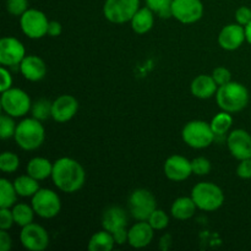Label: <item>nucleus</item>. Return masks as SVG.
<instances>
[{
  "instance_id": "obj_1",
  "label": "nucleus",
  "mask_w": 251,
  "mask_h": 251,
  "mask_svg": "<svg viewBox=\"0 0 251 251\" xmlns=\"http://www.w3.org/2000/svg\"><path fill=\"white\" fill-rule=\"evenodd\" d=\"M51 179L54 185L63 193H76L85 184V169L76 159L63 157L53 163Z\"/></svg>"
},
{
  "instance_id": "obj_2",
  "label": "nucleus",
  "mask_w": 251,
  "mask_h": 251,
  "mask_svg": "<svg viewBox=\"0 0 251 251\" xmlns=\"http://www.w3.org/2000/svg\"><path fill=\"white\" fill-rule=\"evenodd\" d=\"M218 107L228 113H237L244 109L249 103V92L239 82H230L220 86L216 92Z\"/></svg>"
},
{
  "instance_id": "obj_3",
  "label": "nucleus",
  "mask_w": 251,
  "mask_h": 251,
  "mask_svg": "<svg viewBox=\"0 0 251 251\" xmlns=\"http://www.w3.org/2000/svg\"><path fill=\"white\" fill-rule=\"evenodd\" d=\"M14 137L20 149L25 151H33L41 147L44 142L46 130L38 119L27 118L17 125Z\"/></svg>"
},
{
  "instance_id": "obj_4",
  "label": "nucleus",
  "mask_w": 251,
  "mask_h": 251,
  "mask_svg": "<svg viewBox=\"0 0 251 251\" xmlns=\"http://www.w3.org/2000/svg\"><path fill=\"white\" fill-rule=\"evenodd\" d=\"M191 198L195 201L198 208L206 212H213L218 210L225 202V194L222 189L208 181L196 184L191 191Z\"/></svg>"
},
{
  "instance_id": "obj_5",
  "label": "nucleus",
  "mask_w": 251,
  "mask_h": 251,
  "mask_svg": "<svg viewBox=\"0 0 251 251\" xmlns=\"http://www.w3.org/2000/svg\"><path fill=\"white\" fill-rule=\"evenodd\" d=\"M215 136L216 135L211 127V124H207L202 120L189 122L181 131L183 141L188 146L196 150L206 149L210 146L215 140Z\"/></svg>"
},
{
  "instance_id": "obj_6",
  "label": "nucleus",
  "mask_w": 251,
  "mask_h": 251,
  "mask_svg": "<svg viewBox=\"0 0 251 251\" xmlns=\"http://www.w3.org/2000/svg\"><path fill=\"white\" fill-rule=\"evenodd\" d=\"M140 9V0H105L103 14L109 22L125 24L131 21Z\"/></svg>"
},
{
  "instance_id": "obj_7",
  "label": "nucleus",
  "mask_w": 251,
  "mask_h": 251,
  "mask_svg": "<svg viewBox=\"0 0 251 251\" xmlns=\"http://www.w3.org/2000/svg\"><path fill=\"white\" fill-rule=\"evenodd\" d=\"M1 108L4 113L12 118L26 115L32 108L31 98L20 88H10L1 92Z\"/></svg>"
},
{
  "instance_id": "obj_8",
  "label": "nucleus",
  "mask_w": 251,
  "mask_h": 251,
  "mask_svg": "<svg viewBox=\"0 0 251 251\" xmlns=\"http://www.w3.org/2000/svg\"><path fill=\"white\" fill-rule=\"evenodd\" d=\"M156 208V198L147 189H136L130 195L129 211L136 221H149Z\"/></svg>"
},
{
  "instance_id": "obj_9",
  "label": "nucleus",
  "mask_w": 251,
  "mask_h": 251,
  "mask_svg": "<svg viewBox=\"0 0 251 251\" xmlns=\"http://www.w3.org/2000/svg\"><path fill=\"white\" fill-rule=\"evenodd\" d=\"M31 205L36 215L46 220L58 216L61 210L60 198L58 194L49 189H39L32 196Z\"/></svg>"
},
{
  "instance_id": "obj_10",
  "label": "nucleus",
  "mask_w": 251,
  "mask_h": 251,
  "mask_svg": "<svg viewBox=\"0 0 251 251\" xmlns=\"http://www.w3.org/2000/svg\"><path fill=\"white\" fill-rule=\"evenodd\" d=\"M21 29L28 38L38 39L48 33L49 21L46 14L37 9H28L20 19Z\"/></svg>"
},
{
  "instance_id": "obj_11",
  "label": "nucleus",
  "mask_w": 251,
  "mask_h": 251,
  "mask_svg": "<svg viewBox=\"0 0 251 251\" xmlns=\"http://www.w3.org/2000/svg\"><path fill=\"white\" fill-rule=\"evenodd\" d=\"M172 12L181 24H195L202 17L203 4L201 0H174Z\"/></svg>"
},
{
  "instance_id": "obj_12",
  "label": "nucleus",
  "mask_w": 251,
  "mask_h": 251,
  "mask_svg": "<svg viewBox=\"0 0 251 251\" xmlns=\"http://www.w3.org/2000/svg\"><path fill=\"white\" fill-rule=\"evenodd\" d=\"M20 240L25 249L29 251H43L49 244V235L42 226L29 223L22 227Z\"/></svg>"
},
{
  "instance_id": "obj_13",
  "label": "nucleus",
  "mask_w": 251,
  "mask_h": 251,
  "mask_svg": "<svg viewBox=\"0 0 251 251\" xmlns=\"http://www.w3.org/2000/svg\"><path fill=\"white\" fill-rule=\"evenodd\" d=\"M26 56V50L21 42L14 37H4L0 41V64L2 66L20 65Z\"/></svg>"
},
{
  "instance_id": "obj_14",
  "label": "nucleus",
  "mask_w": 251,
  "mask_h": 251,
  "mask_svg": "<svg viewBox=\"0 0 251 251\" xmlns=\"http://www.w3.org/2000/svg\"><path fill=\"white\" fill-rule=\"evenodd\" d=\"M227 145L234 158L239 161L251 158V135L245 130H233L228 136Z\"/></svg>"
},
{
  "instance_id": "obj_15",
  "label": "nucleus",
  "mask_w": 251,
  "mask_h": 251,
  "mask_svg": "<svg viewBox=\"0 0 251 251\" xmlns=\"http://www.w3.org/2000/svg\"><path fill=\"white\" fill-rule=\"evenodd\" d=\"M164 174L169 180L184 181L193 174L191 162L183 156H172L164 163Z\"/></svg>"
},
{
  "instance_id": "obj_16",
  "label": "nucleus",
  "mask_w": 251,
  "mask_h": 251,
  "mask_svg": "<svg viewBox=\"0 0 251 251\" xmlns=\"http://www.w3.org/2000/svg\"><path fill=\"white\" fill-rule=\"evenodd\" d=\"M244 41H247L245 27L239 24L227 25L218 34V44L226 50H235L244 43Z\"/></svg>"
},
{
  "instance_id": "obj_17",
  "label": "nucleus",
  "mask_w": 251,
  "mask_h": 251,
  "mask_svg": "<svg viewBox=\"0 0 251 251\" xmlns=\"http://www.w3.org/2000/svg\"><path fill=\"white\" fill-rule=\"evenodd\" d=\"M78 110V102L75 97L69 95L56 98L51 105V118L56 123H66L73 119Z\"/></svg>"
},
{
  "instance_id": "obj_18",
  "label": "nucleus",
  "mask_w": 251,
  "mask_h": 251,
  "mask_svg": "<svg viewBox=\"0 0 251 251\" xmlns=\"http://www.w3.org/2000/svg\"><path fill=\"white\" fill-rule=\"evenodd\" d=\"M153 228L147 221H139L129 229L127 243L135 249H142L151 244L153 239Z\"/></svg>"
},
{
  "instance_id": "obj_19",
  "label": "nucleus",
  "mask_w": 251,
  "mask_h": 251,
  "mask_svg": "<svg viewBox=\"0 0 251 251\" xmlns=\"http://www.w3.org/2000/svg\"><path fill=\"white\" fill-rule=\"evenodd\" d=\"M20 70L26 80L37 82L44 78L47 74V66L39 56L26 55L20 64Z\"/></svg>"
},
{
  "instance_id": "obj_20",
  "label": "nucleus",
  "mask_w": 251,
  "mask_h": 251,
  "mask_svg": "<svg viewBox=\"0 0 251 251\" xmlns=\"http://www.w3.org/2000/svg\"><path fill=\"white\" fill-rule=\"evenodd\" d=\"M102 226L105 230L110 233L117 232L118 229L126 228L127 215L124 208L119 206H112L103 212Z\"/></svg>"
},
{
  "instance_id": "obj_21",
  "label": "nucleus",
  "mask_w": 251,
  "mask_h": 251,
  "mask_svg": "<svg viewBox=\"0 0 251 251\" xmlns=\"http://www.w3.org/2000/svg\"><path fill=\"white\" fill-rule=\"evenodd\" d=\"M190 90L191 93L196 98L208 100V98L213 97L216 95V92L218 90V85L213 80L212 75H200L194 78L193 82H191Z\"/></svg>"
},
{
  "instance_id": "obj_22",
  "label": "nucleus",
  "mask_w": 251,
  "mask_h": 251,
  "mask_svg": "<svg viewBox=\"0 0 251 251\" xmlns=\"http://www.w3.org/2000/svg\"><path fill=\"white\" fill-rule=\"evenodd\" d=\"M131 27L137 34H145L153 27L154 15L149 6L141 7L131 19Z\"/></svg>"
},
{
  "instance_id": "obj_23",
  "label": "nucleus",
  "mask_w": 251,
  "mask_h": 251,
  "mask_svg": "<svg viewBox=\"0 0 251 251\" xmlns=\"http://www.w3.org/2000/svg\"><path fill=\"white\" fill-rule=\"evenodd\" d=\"M51 173H53V163L43 157H34L27 163V174L37 180H44L51 176Z\"/></svg>"
},
{
  "instance_id": "obj_24",
  "label": "nucleus",
  "mask_w": 251,
  "mask_h": 251,
  "mask_svg": "<svg viewBox=\"0 0 251 251\" xmlns=\"http://www.w3.org/2000/svg\"><path fill=\"white\" fill-rule=\"evenodd\" d=\"M196 208H198V206H196L193 198L184 196V198H178L174 201L173 205H172L171 212L176 220L186 221L195 215Z\"/></svg>"
},
{
  "instance_id": "obj_25",
  "label": "nucleus",
  "mask_w": 251,
  "mask_h": 251,
  "mask_svg": "<svg viewBox=\"0 0 251 251\" xmlns=\"http://www.w3.org/2000/svg\"><path fill=\"white\" fill-rule=\"evenodd\" d=\"M115 245V240L113 234L108 230L97 232L92 235L88 242V250L90 251H110Z\"/></svg>"
},
{
  "instance_id": "obj_26",
  "label": "nucleus",
  "mask_w": 251,
  "mask_h": 251,
  "mask_svg": "<svg viewBox=\"0 0 251 251\" xmlns=\"http://www.w3.org/2000/svg\"><path fill=\"white\" fill-rule=\"evenodd\" d=\"M39 180L32 178L31 176H21L15 179L14 185L16 189L17 194L22 198H29L33 196L37 191L39 190Z\"/></svg>"
},
{
  "instance_id": "obj_27",
  "label": "nucleus",
  "mask_w": 251,
  "mask_h": 251,
  "mask_svg": "<svg viewBox=\"0 0 251 251\" xmlns=\"http://www.w3.org/2000/svg\"><path fill=\"white\" fill-rule=\"evenodd\" d=\"M17 191L7 179H0V208H10L17 200Z\"/></svg>"
},
{
  "instance_id": "obj_28",
  "label": "nucleus",
  "mask_w": 251,
  "mask_h": 251,
  "mask_svg": "<svg viewBox=\"0 0 251 251\" xmlns=\"http://www.w3.org/2000/svg\"><path fill=\"white\" fill-rule=\"evenodd\" d=\"M34 210L32 205H27V203H17L12 208V215H14L15 225L20 226V227H25V226L29 225L33 222Z\"/></svg>"
},
{
  "instance_id": "obj_29",
  "label": "nucleus",
  "mask_w": 251,
  "mask_h": 251,
  "mask_svg": "<svg viewBox=\"0 0 251 251\" xmlns=\"http://www.w3.org/2000/svg\"><path fill=\"white\" fill-rule=\"evenodd\" d=\"M210 124L216 136H222V135L227 134L228 130L232 126L233 118L229 113L223 110V112L218 113V114H216L215 117H213L212 122H211Z\"/></svg>"
},
{
  "instance_id": "obj_30",
  "label": "nucleus",
  "mask_w": 251,
  "mask_h": 251,
  "mask_svg": "<svg viewBox=\"0 0 251 251\" xmlns=\"http://www.w3.org/2000/svg\"><path fill=\"white\" fill-rule=\"evenodd\" d=\"M174 0H146V5L162 19L173 17L172 4Z\"/></svg>"
},
{
  "instance_id": "obj_31",
  "label": "nucleus",
  "mask_w": 251,
  "mask_h": 251,
  "mask_svg": "<svg viewBox=\"0 0 251 251\" xmlns=\"http://www.w3.org/2000/svg\"><path fill=\"white\" fill-rule=\"evenodd\" d=\"M51 105H53V103L50 100H46V98H41V100H36L32 104V115H33V118L38 119L39 122L47 120L49 117H51Z\"/></svg>"
},
{
  "instance_id": "obj_32",
  "label": "nucleus",
  "mask_w": 251,
  "mask_h": 251,
  "mask_svg": "<svg viewBox=\"0 0 251 251\" xmlns=\"http://www.w3.org/2000/svg\"><path fill=\"white\" fill-rule=\"evenodd\" d=\"M20 158L12 152H2L0 156V169L4 173H14L19 169Z\"/></svg>"
},
{
  "instance_id": "obj_33",
  "label": "nucleus",
  "mask_w": 251,
  "mask_h": 251,
  "mask_svg": "<svg viewBox=\"0 0 251 251\" xmlns=\"http://www.w3.org/2000/svg\"><path fill=\"white\" fill-rule=\"evenodd\" d=\"M16 127L17 125L15 124L12 117L7 115L6 113L0 117V137H1L2 140H6L15 136Z\"/></svg>"
},
{
  "instance_id": "obj_34",
  "label": "nucleus",
  "mask_w": 251,
  "mask_h": 251,
  "mask_svg": "<svg viewBox=\"0 0 251 251\" xmlns=\"http://www.w3.org/2000/svg\"><path fill=\"white\" fill-rule=\"evenodd\" d=\"M147 222L151 225V227L153 228L154 230H162L164 229V228L168 227L169 218L163 210H158V208H156V210L152 212V215L150 216Z\"/></svg>"
},
{
  "instance_id": "obj_35",
  "label": "nucleus",
  "mask_w": 251,
  "mask_h": 251,
  "mask_svg": "<svg viewBox=\"0 0 251 251\" xmlns=\"http://www.w3.org/2000/svg\"><path fill=\"white\" fill-rule=\"evenodd\" d=\"M6 10L9 14L21 17L28 10V0H6Z\"/></svg>"
},
{
  "instance_id": "obj_36",
  "label": "nucleus",
  "mask_w": 251,
  "mask_h": 251,
  "mask_svg": "<svg viewBox=\"0 0 251 251\" xmlns=\"http://www.w3.org/2000/svg\"><path fill=\"white\" fill-rule=\"evenodd\" d=\"M191 167H193V174L196 176H207L211 172V163L205 157H198L193 159Z\"/></svg>"
},
{
  "instance_id": "obj_37",
  "label": "nucleus",
  "mask_w": 251,
  "mask_h": 251,
  "mask_svg": "<svg viewBox=\"0 0 251 251\" xmlns=\"http://www.w3.org/2000/svg\"><path fill=\"white\" fill-rule=\"evenodd\" d=\"M212 77L218 85V87H220V86H223L232 81V74H230V71L228 69L220 66V68H216L213 70Z\"/></svg>"
},
{
  "instance_id": "obj_38",
  "label": "nucleus",
  "mask_w": 251,
  "mask_h": 251,
  "mask_svg": "<svg viewBox=\"0 0 251 251\" xmlns=\"http://www.w3.org/2000/svg\"><path fill=\"white\" fill-rule=\"evenodd\" d=\"M15 225L12 210L10 208H0V229L7 230Z\"/></svg>"
},
{
  "instance_id": "obj_39",
  "label": "nucleus",
  "mask_w": 251,
  "mask_h": 251,
  "mask_svg": "<svg viewBox=\"0 0 251 251\" xmlns=\"http://www.w3.org/2000/svg\"><path fill=\"white\" fill-rule=\"evenodd\" d=\"M235 21L242 26H247L251 22V9L248 6H240L235 11Z\"/></svg>"
},
{
  "instance_id": "obj_40",
  "label": "nucleus",
  "mask_w": 251,
  "mask_h": 251,
  "mask_svg": "<svg viewBox=\"0 0 251 251\" xmlns=\"http://www.w3.org/2000/svg\"><path fill=\"white\" fill-rule=\"evenodd\" d=\"M237 174L242 179H251V158L240 161L237 168Z\"/></svg>"
},
{
  "instance_id": "obj_41",
  "label": "nucleus",
  "mask_w": 251,
  "mask_h": 251,
  "mask_svg": "<svg viewBox=\"0 0 251 251\" xmlns=\"http://www.w3.org/2000/svg\"><path fill=\"white\" fill-rule=\"evenodd\" d=\"M0 75H1V83H0V91L5 92V91L10 90L12 86V76L10 74L9 70L5 69V66H2L0 69Z\"/></svg>"
},
{
  "instance_id": "obj_42",
  "label": "nucleus",
  "mask_w": 251,
  "mask_h": 251,
  "mask_svg": "<svg viewBox=\"0 0 251 251\" xmlns=\"http://www.w3.org/2000/svg\"><path fill=\"white\" fill-rule=\"evenodd\" d=\"M12 247V239L6 230L1 229L0 232V250L9 251Z\"/></svg>"
},
{
  "instance_id": "obj_43",
  "label": "nucleus",
  "mask_w": 251,
  "mask_h": 251,
  "mask_svg": "<svg viewBox=\"0 0 251 251\" xmlns=\"http://www.w3.org/2000/svg\"><path fill=\"white\" fill-rule=\"evenodd\" d=\"M113 238L115 240V244L123 245L127 242L129 239V230H126V228H122V229H118L117 232L112 233Z\"/></svg>"
},
{
  "instance_id": "obj_44",
  "label": "nucleus",
  "mask_w": 251,
  "mask_h": 251,
  "mask_svg": "<svg viewBox=\"0 0 251 251\" xmlns=\"http://www.w3.org/2000/svg\"><path fill=\"white\" fill-rule=\"evenodd\" d=\"M61 31H63V28H61V24L58 21H49V25H48V36L50 37H58L61 34Z\"/></svg>"
},
{
  "instance_id": "obj_45",
  "label": "nucleus",
  "mask_w": 251,
  "mask_h": 251,
  "mask_svg": "<svg viewBox=\"0 0 251 251\" xmlns=\"http://www.w3.org/2000/svg\"><path fill=\"white\" fill-rule=\"evenodd\" d=\"M172 242H173V240H172V235L164 234L163 237L161 238V242H159V248L163 251H167L168 249H171Z\"/></svg>"
},
{
  "instance_id": "obj_46",
  "label": "nucleus",
  "mask_w": 251,
  "mask_h": 251,
  "mask_svg": "<svg viewBox=\"0 0 251 251\" xmlns=\"http://www.w3.org/2000/svg\"><path fill=\"white\" fill-rule=\"evenodd\" d=\"M245 37H247V42L251 44V22L245 26Z\"/></svg>"
}]
</instances>
